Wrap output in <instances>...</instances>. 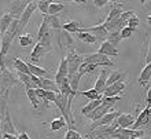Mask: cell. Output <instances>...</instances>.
<instances>
[{
  "mask_svg": "<svg viewBox=\"0 0 151 139\" xmlns=\"http://www.w3.org/2000/svg\"><path fill=\"white\" fill-rule=\"evenodd\" d=\"M139 24H140V21H139V17L136 15H133L131 18V20L128 21V26H129V28L131 29H133V30H136V29H137V26H139Z\"/></svg>",
  "mask_w": 151,
  "mask_h": 139,
  "instance_id": "ab89813d",
  "label": "cell"
},
{
  "mask_svg": "<svg viewBox=\"0 0 151 139\" xmlns=\"http://www.w3.org/2000/svg\"><path fill=\"white\" fill-rule=\"evenodd\" d=\"M99 54H102V55L104 56H117L118 55V48H115L114 46H111V44L109 43L107 40L106 41H103V43L100 44V47H99Z\"/></svg>",
  "mask_w": 151,
  "mask_h": 139,
  "instance_id": "2e32d148",
  "label": "cell"
},
{
  "mask_svg": "<svg viewBox=\"0 0 151 139\" xmlns=\"http://www.w3.org/2000/svg\"><path fill=\"white\" fill-rule=\"evenodd\" d=\"M127 80V73L125 72H119V70H114L110 73V76L107 77V83H106V87L109 85H113L115 83H119V81H125Z\"/></svg>",
  "mask_w": 151,
  "mask_h": 139,
  "instance_id": "ac0fdd59",
  "label": "cell"
},
{
  "mask_svg": "<svg viewBox=\"0 0 151 139\" xmlns=\"http://www.w3.org/2000/svg\"><path fill=\"white\" fill-rule=\"evenodd\" d=\"M84 64H92V65H96L98 68L99 66H113L114 62H113L109 56H104L99 52H95V54H89V55H84Z\"/></svg>",
  "mask_w": 151,
  "mask_h": 139,
  "instance_id": "5b68a950",
  "label": "cell"
},
{
  "mask_svg": "<svg viewBox=\"0 0 151 139\" xmlns=\"http://www.w3.org/2000/svg\"><path fill=\"white\" fill-rule=\"evenodd\" d=\"M150 80H151V64H148V65H146L144 69L142 70V73H140L137 81H139V84L142 85V87H144Z\"/></svg>",
  "mask_w": 151,
  "mask_h": 139,
  "instance_id": "603a6c76",
  "label": "cell"
},
{
  "mask_svg": "<svg viewBox=\"0 0 151 139\" xmlns=\"http://www.w3.org/2000/svg\"><path fill=\"white\" fill-rule=\"evenodd\" d=\"M50 4H51V1H50V0H41V1H37V8L41 11V14H43V15H48Z\"/></svg>",
  "mask_w": 151,
  "mask_h": 139,
  "instance_id": "74e56055",
  "label": "cell"
},
{
  "mask_svg": "<svg viewBox=\"0 0 151 139\" xmlns=\"http://www.w3.org/2000/svg\"><path fill=\"white\" fill-rule=\"evenodd\" d=\"M12 21H14V17L7 12V14H3V17L0 18V36H3L4 33L8 30L10 28V25L12 24Z\"/></svg>",
  "mask_w": 151,
  "mask_h": 139,
  "instance_id": "7402d4cb",
  "label": "cell"
},
{
  "mask_svg": "<svg viewBox=\"0 0 151 139\" xmlns=\"http://www.w3.org/2000/svg\"><path fill=\"white\" fill-rule=\"evenodd\" d=\"M28 65V69L30 72V75L32 76H36V77H44V76L48 75V70L47 69H43L40 68V66H36V65H33L32 62H26Z\"/></svg>",
  "mask_w": 151,
  "mask_h": 139,
  "instance_id": "d4e9b609",
  "label": "cell"
},
{
  "mask_svg": "<svg viewBox=\"0 0 151 139\" xmlns=\"http://www.w3.org/2000/svg\"><path fill=\"white\" fill-rule=\"evenodd\" d=\"M81 30H83V32L92 33L96 39H99V40H103V41H106V40H107L109 32H107V29L103 26V24L92 25V26H84V28H81Z\"/></svg>",
  "mask_w": 151,
  "mask_h": 139,
  "instance_id": "30bf717a",
  "label": "cell"
},
{
  "mask_svg": "<svg viewBox=\"0 0 151 139\" xmlns=\"http://www.w3.org/2000/svg\"><path fill=\"white\" fill-rule=\"evenodd\" d=\"M81 95H84L85 98H88L89 101L103 99V95H100V94L96 91L95 88H92V90H88V91H83V92H81Z\"/></svg>",
  "mask_w": 151,
  "mask_h": 139,
  "instance_id": "d6a6232c",
  "label": "cell"
},
{
  "mask_svg": "<svg viewBox=\"0 0 151 139\" xmlns=\"http://www.w3.org/2000/svg\"><path fill=\"white\" fill-rule=\"evenodd\" d=\"M15 36H19V30H18V20H14L12 24L10 25V28L3 36H1V41H0V58L4 59V56L7 55L10 46L12 44Z\"/></svg>",
  "mask_w": 151,
  "mask_h": 139,
  "instance_id": "6da1fadb",
  "label": "cell"
},
{
  "mask_svg": "<svg viewBox=\"0 0 151 139\" xmlns=\"http://www.w3.org/2000/svg\"><path fill=\"white\" fill-rule=\"evenodd\" d=\"M37 8V1H29L26 8H25V11L22 12V15L21 18L18 20V30H19V36L22 35V32L25 30L26 28V25L29 24V20H30V17L32 14L35 12V10Z\"/></svg>",
  "mask_w": 151,
  "mask_h": 139,
  "instance_id": "8992f818",
  "label": "cell"
},
{
  "mask_svg": "<svg viewBox=\"0 0 151 139\" xmlns=\"http://www.w3.org/2000/svg\"><path fill=\"white\" fill-rule=\"evenodd\" d=\"M144 110H146V113L148 114V117H151V106H147L146 109H144Z\"/></svg>",
  "mask_w": 151,
  "mask_h": 139,
  "instance_id": "7dc6e473",
  "label": "cell"
},
{
  "mask_svg": "<svg viewBox=\"0 0 151 139\" xmlns=\"http://www.w3.org/2000/svg\"><path fill=\"white\" fill-rule=\"evenodd\" d=\"M135 120L136 117L132 113H122L115 121L118 124V128H132V125L135 124Z\"/></svg>",
  "mask_w": 151,
  "mask_h": 139,
  "instance_id": "9a60e30c",
  "label": "cell"
},
{
  "mask_svg": "<svg viewBox=\"0 0 151 139\" xmlns=\"http://www.w3.org/2000/svg\"><path fill=\"white\" fill-rule=\"evenodd\" d=\"M6 70V65H4V59H1V58H0V73H1V72H4Z\"/></svg>",
  "mask_w": 151,
  "mask_h": 139,
  "instance_id": "f6af8a7d",
  "label": "cell"
},
{
  "mask_svg": "<svg viewBox=\"0 0 151 139\" xmlns=\"http://www.w3.org/2000/svg\"><path fill=\"white\" fill-rule=\"evenodd\" d=\"M52 51H54V47H48V46H45V44L37 41V43L35 44V47H33L32 52H30V62L35 65L36 62H39L45 54L52 52Z\"/></svg>",
  "mask_w": 151,
  "mask_h": 139,
  "instance_id": "ba28073f",
  "label": "cell"
},
{
  "mask_svg": "<svg viewBox=\"0 0 151 139\" xmlns=\"http://www.w3.org/2000/svg\"><path fill=\"white\" fill-rule=\"evenodd\" d=\"M18 79H19L21 84H24L25 88H29V90H37V84L35 83L32 75H25V73H18Z\"/></svg>",
  "mask_w": 151,
  "mask_h": 139,
  "instance_id": "d6986e66",
  "label": "cell"
},
{
  "mask_svg": "<svg viewBox=\"0 0 151 139\" xmlns=\"http://www.w3.org/2000/svg\"><path fill=\"white\" fill-rule=\"evenodd\" d=\"M93 4H95L96 7H104V6L109 4V0H95Z\"/></svg>",
  "mask_w": 151,
  "mask_h": 139,
  "instance_id": "7bdbcfd3",
  "label": "cell"
},
{
  "mask_svg": "<svg viewBox=\"0 0 151 139\" xmlns=\"http://www.w3.org/2000/svg\"><path fill=\"white\" fill-rule=\"evenodd\" d=\"M69 76V68H68V61H66V56H62L60 58V62H59V68H58V72L55 75V83L56 85L60 84L65 79H68Z\"/></svg>",
  "mask_w": 151,
  "mask_h": 139,
  "instance_id": "8fae6325",
  "label": "cell"
},
{
  "mask_svg": "<svg viewBox=\"0 0 151 139\" xmlns=\"http://www.w3.org/2000/svg\"><path fill=\"white\" fill-rule=\"evenodd\" d=\"M109 139H114V138H109Z\"/></svg>",
  "mask_w": 151,
  "mask_h": 139,
  "instance_id": "f5cc1de1",
  "label": "cell"
},
{
  "mask_svg": "<svg viewBox=\"0 0 151 139\" xmlns=\"http://www.w3.org/2000/svg\"><path fill=\"white\" fill-rule=\"evenodd\" d=\"M77 39L81 40V41H84L85 44H95L96 41H98V39H96V37L92 35V33L83 32V30H81L80 33H77Z\"/></svg>",
  "mask_w": 151,
  "mask_h": 139,
  "instance_id": "f1b7e54d",
  "label": "cell"
},
{
  "mask_svg": "<svg viewBox=\"0 0 151 139\" xmlns=\"http://www.w3.org/2000/svg\"><path fill=\"white\" fill-rule=\"evenodd\" d=\"M107 77H109L107 69H100V70H99V76H98V80L95 81V90L99 92L100 95H103L104 90H106Z\"/></svg>",
  "mask_w": 151,
  "mask_h": 139,
  "instance_id": "5bb4252c",
  "label": "cell"
},
{
  "mask_svg": "<svg viewBox=\"0 0 151 139\" xmlns=\"http://www.w3.org/2000/svg\"><path fill=\"white\" fill-rule=\"evenodd\" d=\"M110 109H111L110 106H107V105L102 104L100 106L96 107V109L92 111V113H89L87 117H88L89 120H92V121H96V120H99L100 117H103L106 113H109V111H110Z\"/></svg>",
  "mask_w": 151,
  "mask_h": 139,
  "instance_id": "e0dca14e",
  "label": "cell"
},
{
  "mask_svg": "<svg viewBox=\"0 0 151 139\" xmlns=\"http://www.w3.org/2000/svg\"><path fill=\"white\" fill-rule=\"evenodd\" d=\"M151 64V39H150V43H148V47H147V52H146V65Z\"/></svg>",
  "mask_w": 151,
  "mask_h": 139,
  "instance_id": "b9f144b4",
  "label": "cell"
},
{
  "mask_svg": "<svg viewBox=\"0 0 151 139\" xmlns=\"http://www.w3.org/2000/svg\"><path fill=\"white\" fill-rule=\"evenodd\" d=\"M133 32H135L133 29H131L129 26H125V28H124L122 30L119 32V35H121V39H122V40L124 39H129V37L133 35Z\"/></svg>",
  "mask_w": 151,
  "mask_h": 139,
  "instance_id": "60d3db41",
  "label": "cell"
},
{
  "mask_svg": "<svg viewBox=\"0 0 151 139\" xmlns=\"http://www.w3.org/2000/svg\"><path fill=\"white\" fill-rule=\"evenodd\" d=\"M65 8V4L62 3H56V1H51L50 4V10H48V15H56L58 12H60Z\"/></svg>",
  "mask_w": 151,
  "mask_h": 139,
  "instance_id": "e575fe53",
  "label": "cell"
},
{
  "mask_svg": "<svg viewBox=\"0 0 151 139\" xmlns=\"http://www.w3.org/2000/svg\"><path fill=\"white\" fill-rule=\"evenodd\" d=\"M98 70V66L96 65H92V64H84L80 66L78 69V75L80 77H83V76L85 75H92V73H95V72Z\"/></svg>",
  "mask_w": 151,
  "mask_h": 139,
  "instance_id": "83f0119b",
  "label": "cell"
},
{
  "mask_svg": "<svg viewBox=\"0 0 151 139\" xmlns=\"http://www.w3.org/2000/svg\"><path fill=\"white\" fill-rule=\"evenodd\" d=\"M107 41L111 44V46H114V47L117 48V47L119 46V43L122 41L119 32H109V35H107Z\"/></svg>",
  "mask_w": 151,
  "mask_h": 139,
  "instance_id": "4dcf8cb0",
  "label": "cell"
},
{
  "mask_svg": "<svg viewBox=\"0 0 151 139\" xmlns=\"http://www.w3.org/2000/svg\"><path fill=\"white\" fill-rule=\"evenodd\" d=\"M135 15V11H125L118 18H115L110 24H103V26L107 29V32H121L125 26H128V21Z\"/></svg>",
  "mask_w": 151,
  "mask_h": 139,
  "instance_id": "7a4b0ae2",
  "label": "cell"
},
{
  "mask_svg": "<svg viewBox=\"0 0 151 139\" xmlns=\"http://www.w3.org/2000/svg\"><path fill=\"white\" fill-rule=\"evenodd\" d=\"M12 65H14V69H15L18 73L30 75V72H29V69H28V65H26V62H24V61L21 59V58H14V62H12Z\"/></svg>",
  "mask_w": 151,
  "mask_h": 139,
  "instance_id": "4316f807",
  "label": "cell"
},
{
  "mask_svg": "<svg viewBox=\"0 0 151 139\" xmlns=\"http://www.w3.org/2000/svg\"><path fill=\"white\" fill-rule=\"evenodd\" d=\"M66 61H68V68H69V76L68 77H72V76H74V75L78 73L80 66H81L83 62H84V55H78V54L70 47L69 48V51H68V54H66Z\"/></svg>",
  "mask_w": 151,
  "mask_h": 139,
  "instance_id": "3957f363",
  "label": "cell"
},
{
  "mask_svg": "<svg viewBox=\"0 0 151 139\" xmlns=\"http://www.w3.org/2000/svg\"><path fill=\"white\" fill-rule=\"evenodd\" d=\"M26 95H28L33 109H37V107H39V104H40V99L36 94V90H29V88H26Z\"/></svg>",
  "mask_w": 151,
  "mask_h": 139,
  "instance_id": "1f68e13d",
  "label": "cell"
},
{
  "mask_svg": "<svg viewBox=\"0 0 151 139\" xmlns=\"http://www.w3.org/2000/svg\"><path fill=\"white\" fill-rule=\"evenodd\" d=\"M29 1H12L8 7V12L14 17V20H19L22 12L25 11V8L28 6Z\"/></svg>",
  "mask_w": 151,
  "mask_h": 139,
  "instance_id": "4fadbf2b",
  "label": "cell"
},
{
  "mask_svg": "<svg viewBox=\"0 0 151 139\" xmlns=\"http://www.w3.org/2000/svg\"><path fill=\"white\" fill-rule=\"evenodd\" d=\"M122 3H114L113 4V8H111V11L109 12V15L107 18H106V21H104L103 24H110L111 21H114L115 18H118L121 14H122Z\"/></svg>",
  "mask_w": 151,
  "mask_h": 139,
  "instance_id": "ffe728a7",
  "label": "cell"
},
{
  "mask_svg": "<svg viewBox=\"0 0 151 139\" xmlns=\"http://www.w3.org/2000/svg\"><path fill=\"white\" fill-rule=\"evenodd\" d=\"M147 99H151V88L148 90V92H147Z\"/></svg>",
  "mask_w": 151,
  "mask_h": 139,
  "instance_id": "c3c4849f",
  "label": "cell"
},
{
  "mask_svg": "<svg viewBox=\"0 0 151 139\" xmlns=\"http://www.w3.org/2000/svg\"><path fill=\"white\" fill-rule=\"evenodd\" d=\"M45 18H47L48 24H50V26H51V29H60L62 28V24L59 22V20H58V15H44Z\"/></svg>",
  "mask_w": 151,
  "mask_h": 139,
  "instance_id": "d590c367",
  "label": "cell"
},
{
  "mask_svg": "<svg viewBox=\"0 0 151 139\" xmlns=\"http://www.w3.org/2000/svg\"><path fill=\"white\" fill-rule=\"evenodd\" d=\"M118 117H119V111H118V110H111V111H109V113H106L103 117H100L99 120H96V121H93V123L91 124V127H89V131H92V130H95V128H98V127L110 125V124L114 123V121L118 119Z\"/></svg>",
  "mask_w": 151,
  "mask_h": 139,
  "instance_id": "9c48e42d",
  "label": "cell"
},
{
  "mask_svg": "<svg viewBox=\"0 0 151 139\" xmlns=\"http://www.w3.org/2000/svg\"><path fill=\"white\" fill-rule=\"evenodd\" d=\"M0 139H19L18 135H10V134H1Z\"/></svg>",
  "mask_w": 151,
  "mask_h": 139,
  "instance_id": "ee69618b",
  "label": "cell"
},
{
  "mask_svg": "<svg viewBox=\"0 0 151 139\" xmlns=\"http://www.w3.org/2000/svg\"><path fill=\"white\" fill-rule=\"evenodd\" d=\"M125 88H127V83L125 81H119V83H115L113 85H109L106 87L103 92V96L106 98H110V96H119V94L122 91H125Z\"/></svg>",
  "mask_w": 151,
  "mask_h": 139,
  "instance_id": "7c38bea8",
  "label": "cell"
},
{
  "mask_svg": "<svg viewBox=\"0 0 151 139\" xmlns=\"http://www.w3.org/2000/svg\"><path fill=\"white\" fill-rule=\"evenodd\" d=\"M65 139H83V136H81L80 132L76 131L74 128H73V130L69 128L68 132H66V135H65Z\"/></svg>",
  "mask_w": 151,
  "mask_h": 139,
  "instance_id": "f35d334b",
  "label": "cell"
},
{
  "mask_svg": "<svg viewBox=\"0 0 151 139\" xmlns=\"http://www.w3.org/2000/svg\"><path fill=\"white\" fill-rule=\"evenodd\" d=\"M147 104H148V106H151V99H147Z\"/></svg>",
  "mask_w": 151,
  "mask_h": 139,
  "instance_id": "f907efd6",
  "label": "cell"
},
{
  "mask_svg": "<svg viewBox=\"0 0 151 139\" xmlns=\"http://www.w3.org/2000/svg\"><path fill=\"white\" fill-rule=\"evenodd\" d=\"M102 105V99H98V101H91V102H88L85 106L83 107V110H81V113H83L84 116H88L89 113H92V111L95 110L98 106H100Z\"/></svg>",
  "mask_w": 151,
  "mask_h": 139,
  "instance_id": "f546056e",
  "label": "cell"
},
{
  "mask_svg": "<svg viewBox=\"0 0 151 139\" xmlns=\"http://www.w3.org/2000/svg\"><path fill=\"white\" fill-rule=\"evenodd\" d=\"M148 121H150V117H148V114L146 113V110L140 111L139 116H137V117H136V120H135V124L132 125V130H139L142 125L148 124Z\"/></svg>",
  "mask_w": 151,
  "mask_h": 139,
  "instance_id": "cb8c5ba5",
  "label": "cell"
},
{
  "mask_svg": "<svg viewBox=\"0 0 151 139\" xmlns=\"http://www.w3.org/2000/svg\"><path fill=\"white\" fill-rule=\"evenodd\" d=\"M32 43H33L32 35L25 33V35H21L19 36V44H21V47H29V46H32Z\"/></svg>",
  "mask_w": 151,
  "mask_h": 139,
  "instance_id": "8d00e7d4",
  "label": "cell"
},
{
  "mask_svg": "<svg viewBox=\"0 0 151 139\" xmlns=\"http://www.w3.org/2000/svg\"><path fill=\"white\" fill-rule=\"evenodd\" d=\"M37 41L39 43H43L48 47H52V29L48 24L47 18L44 17L43 22L39 28V33H37Z\"/></svg>",
  "mask_w": 151,
  "mask_h": 139,
  "instance_id": "277c9868",
  "label": "cell"
},
{
  "mask_svg": "<svg viewBox=\"0 0 151 139\" xmlns=\"http://www.w3.org/2000/svg\"><path fill=\"white\" fill-rule=\"evenodd\" d=\"M0 123H1V134H10V135H19L17 132L14 124H12V119H11V111L10 107L3 113V116L0 117Z\"/></svg>",
  "mask_w": 151,
  "mask_h": 139,
  "instance_id": "52a82bcc",
  "label": "cell"
},
{
  "mask_svg": "<svg viewBox=\"0 0 151 139\" xmlns=\"http://www.w3.org/2000/svg\"><path fill=\"white\" fill-rule=\"evenodd\" d=\"M0 136H1V123H0Z\"/></svg>",
  "mask_w": 151,
  "mask_h": 139,
  "instance_id": "816d5d0a",
  "label": "cell"
},
{
  "mask_svg": "<svg viewBox=\"0 0 151 139\" xmlns=\"http://www.w3.org/2000/svg\"><path fill=\"white\" fill-rule=\"evenodd\" d=\"M81 25L80 22H76V21H70V22H66V24H62V29L66 30L68 33H80L81 32Z\"/></svg>",
  "mask_w": 151,
  "mask_h": 139,
  "instance_id": "484cf974",
  "label": "cell"
},
{
  "mask_svg": "<svg viewBox=\"0 0 151 139\" xmlns=\"http://www.w3.org/2000/svg\"><path fill=\"white\" fill-rule=\"evenodd\" d=\"M147 22L151 25V15H148V17H147Z\"/></svg>",
  "mask_w": 151,
  "mask_h": 139,
  "instance_id": "681fc988",
  "label": "cell"
},
{
  "mask_svg": "<svg viewBox=\"0 0 151 139\" xmlns=\"http://www.w3.org/2000/svg\"><path fill=\"white\" fill-rule=\"evenodd\" d=\"M36 94L39 96V99H43L45 102V106H48L50 102H55L56 99V94L55 92H51V91H44L41 88H37L36 90Z\"/></svg>",
  "mask_w": 151,
  "mask_h": 139,
  "instance_id": "44dd1931",
  "label": "cell"
},
{
  "mask_svg": "<svg viewBox=\"0 0 151 139\" xmlns=\"http://www.w3.org/2000/svg\"><path fill=\"white\" fill-rule=\"evenodd\" d=\"M66 125H68V124H66V121H65L63 117L52 120L51 123H50V128H51L52 131H59V130H62V128L66 127Z\"/></svg>",
  "mask_w": 151,
  "mask_h": 139,
  "instance_id": "836d02e7",
  "label": "cell"
},
{
  "mask_svg": "<svg viewBox=\"0 0 151 139\" xmlns=\"http://www.w3.org/2000/svg\"><path fill=\"white\" fill-rule=\"evenodd\" d=\"M18 138H19V139H29V135L26 134V132H22V134H19V135H18Z\"/></svg>",
  "mask_w": 151,
  "mask_h": 139,
  "instance_id": "bcb514c9",
  "label": "cell"
}]
</instances>
